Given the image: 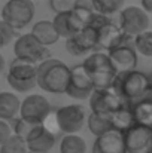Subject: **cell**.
<instances>
[{
  "mask_svg": "<svg viewBox=\"0 0 152 153\" xmlns=\"http://www.w3.org/2000/svg\"><path fill=\"white\" fill-rule=\"evenodd\" d=\"M110 88L121 95L127 104L145 97L151 91V77L136 68L119 70L110 85Z\"/></svg>",
  "mask_w": 152,
  "mask_h": 153,
  "instance_id": "cell-1",
  "label": "cell"
},
{
  "mask_svg": "<svg viewBox=\"0 0 152 153\" xmlns=\"http://www.w3.org/2000/svg\"><path fill=\"white\" fill-rule=\"evenodd\" d=\"M70 68L55 58H46L37 62L36 68V86L51 94H64Z\"/></svg>",
  "mask_w": 152,
  "mask_h": 153,
  "instance_id": "cell-2",
  "label": "cell"
},
{
  "mask_svg": "<svg viewBox=\"0 0 152 153\" xmlns=\"http://www.w3.org/2000/svg\"><path fill=\"white\" fill-rule=\"evenodd\" d=\"M87 55L88 56L84 59L81 65L91 79L94 88H109L118 73V68L110 61L107 52L97 49Z\"/></svg>",
  "mask_w": 152,
  "mask_h": 153,
  "instance_id": "cell-3",
  "label": "cell"
},
{
  "mask_svg": "<svg viewBox=\"0 0 152 153\" xmlns=\"http://www.w3.org/2000/svg\"><path fill=\"white\" fill-rule=\"evenodd\" d=\"M36 7L31 0H7L1 7V19L15 30L25 28L34 18Z\"/></svg>",
  "mask_w": 152,
  "mask_h": 153,
  "instance_id": "cell-4",
  "label": "cell"
},
{
  "mask_svg": "<svg viewBox=\"0 0 152 153\" xmlns=\"http://www.w3.org/2000/svg\"><path fill=\"white\" fill-rule=\"evenodd\" d=\"M58 131L64 134H78L87 120V110L82 104H69L57 108L54 113Z\"/></svg>",
  "mask_w": 152,
  "mask_h": 153,
  "instance_id": "cell-5",
  "label": "cell"
},
{
  "mask_svg": "<svg viewBox=\"0 0 152 153\" xmlns=\"http://www.w3.org/2000/svg\"><path fill=\"white\" fill-rule=\"evenodd\" d=\"M149 13L139 6H127L119 10V28L127 37H134L139 33L149 30Z\"/></svg>",
  "mask_w": 152,
  "mask_h": 153,
  "instance_id": "cell-6",
  "label": "cell"
},
{
  "mask_svg": "<svg viewBox=\"0 0 152 153\" xmlns=\"http://www.w3.org/2000/svg\"><path fill=\"white\" fill-rule=\"evenodd\" d=\"M124 146L128 153H152V128L133 123L122 132Z\"/></svg>",
  "mask_w": 152,
  "mask_h": 153,
  "instance_id": "cell-7",
  "label": "cell"
},
{
  "mask_svg": "<svg viewBox=\"0 0 152 153\" xmlns=\"http://www.w3.org/2000/svg\"><path fill=\"white\" fill-rule=\"evenodd\" d=\"M66 51L73 56H81L97 51V28L88 24L73 33L66 39Z\"/></svg>",
  "mask_w": 152,
  "mask_h": 153,
  "instance_id": "cell-8",
  "label": "cell"
},
{
  "mask_svg": "<svg viewBox=\"0 0 152 153\" xmlns=\"http://www.w3.org/2000/svg\"><path fill=\"white\" fill-rule=\"evenodd\" d=\"M88 101H90L91 111L99 113V114H106V116H109L112 111L127 104L121 98V95L115 92L110 86L109 88H94V91L88 97Z\"/></svg>",
  "mask_w": 152,
  "mask_h": 153,
  "instance_id": "cell-9",
  "label": "cell"
},
{
  "mask_svg": "<svg viewBox=\"0 0 152 153\" xmlns=\"http://www.w3.org/2000/svg\"><path fill=\"white\" fill-rule=\"evenodd\" d=\"M13 53H15V56L27 58L30 61H34L36 64L51 56V52L48 49V46L42 45L31 33L21 34L19 37L15 39Z\"/></svg>",
  "mask_w": 152,
  "mask_h": 153,
  "instance_id": "cell-10",
  "label": "cell"
},
{
  "mask_svg": "<svg viewBox=\"0 0 152 153\" xmlns=\"http://www.w3.org/2000/svg\"><path fill=\"white\" fill-rule=\"evenodd\" d=\"M93 91H94V85L91 79L88 77V74L85 73L84 67L79 64L70 68V76H69L64 94L73 100L82 101V100H88Z\"/></svg>",
  "mask_w": 152,
  "mask_h": 153,
  "instance_id": "cell-11",
  "label": "cell"
},
{
  "mask_svg": "<svg viewBox=\"0 0 152 153\" xmlns=\"http://www.w3.org/2000/svg\"><path fill=\"white\" fill-rule=\"evenodd\" d=\"M51 113L49 101L40 94H31L19 104V117L27 119L30 122L42 123L46 116Z\"/></svg>",
  "mask_w": 152,
  "mask_h": 153,
  "instance_id": "cell-12",
  "label": "cell"
},
{
  "mask_svg": "<svg viewBox=\"0 0 152 153\" xmlns=\"http://www.w3.org/2000/svg\"><path fill=\"white\" fill-rule=\"evenodd\" d=\"M107 55L110 58V61L113 62V65L119 70H131L137 67V52L133 48V45L128 43V39H125L122 43H119L118 46L109 49Z\"/></svg>",
  "mask_w": 152,
  "mask_h": 153,
  "instance_id": "cell-13",
  "label": "cell"
},
{
  "mask_svg": "<svg viewBox=\"0 0 152 153\" xmlns=\"http://www.w3.org/2000/svg\"><path fill=\"white\" fill-rule=\"evenodd\" d=\"M125 39L130 37H127L124 31L119 28V25L115 24L112 19L97 28V49L100 51H109L122 43Z\"/></svg>",
  "mask_w": 152,
  "mask_h": 153,
  "instance_id": "cell-14",
  "label": "cell"
},
{
  "mask_svg": "<svg viewBox=\"0 0 152 153\" xmlns=\"http://www.w3.org/2000/svg\"><path fill=\"white\" fill-rule=\"evenodd\" d=\"M93 153H127L122 132L110 128L109 131L97 135L93 144Z\"/></svg>",
  "mask_w": 152,
  "mask_h": 153,
  "instance_id": "cell-15",
  "label": "cell"
},
{
  "mask_svg": "<svg viewBox=\"0 0 152 153\" xmlns=\"http://www.w3.org/2000/svg\"><path fill=\"white\" fill-rule=\"evenodd\" d=\"M25 144H27V149L33 152H49L55 146V134L48 131L43 126V123H39L27 137Z\"/></svg>",
  "mask_w": 152,
  "mask_h": 153,
  "instance_id": "cell-16",
  "label": "cell"
},
{
  "mask_svg": "<svg viewBox=\"0 0 152 153\" xmlns=\"http://www.w3.org/2000/svg\"><path fill=\"white\" fill-rule=\"evenodd\" d=\"M130 110L134 119V123H140V125H146V126H152V97L151 91L136 100L130 104Z\"/></svg>",
  "mask_w": 152,
  "mask_h": 153,
  "instance_id": "cell-17",
  "label": "cell"
},
{
  "mask_svg": "<svg viewBox=\"0 0 152 153\" xmlns=\"http://www.w3.org/2000/svg\"><path fill=\"white\" fill-rule=\"evenodd\" d=\"M36 68H37V64L34 61L15 56V59L9 64L7 76L12 77V79H18V80L36 79Z\"/></svg>",
  "mask_w": 152,
  "mask_h": 153,
  "instance_id": "cell-18",
  "label": "cell"
},
{
  "mask_svg": "<svg viewBox=\"0 0 152 153\" xmlns=\"http://www.w3.org/2000/svg\"><path fill=\"white\" fill-rule=\"evenodd\" d=\"M31 34L45 46H51V45L57 43L60 39V36L57 34V31L52 25V21H46V19L36 22L31 28Z\"/></svg>",
  "mask_w": 152,
  "mask_h": 153,
  "instance_id": "cell-19",
  "label": "cell"
},
{
  "mask_svg": "<svg viewBox=\"0 0 152 153\" xmlns=\"http://www.w3.org/2000/svg\"><path fill=\"white\" fill-rule=\"evenodd\" d=\"M19 98L13 92H0V119L12 120L19 111Z\"/></svg>",
  "mask_w": 152,
  "mask_h": 153,
  "instance_id": "cell-20",
  "label": "cell"
},
{
  "mask_svg": "<svg viewBox=\"0 0 152 153\" xmlns=\"http://www.w3.org/2000/svg\"><path fill=\"white\" fill-rule=\"evenodd\" d=\"M109 120H110V125L113 129H118L121 132L128 129L134 123V119H133V114L130 110V104H125V105L119 107L118 110L112 111L109 114Z\"/></svg>",
  "mask_w": 152,
  "mask_h": 153,
  "instance_id": "cell-21",
  "label": "cell"
},
{
  "mask_svg": "<svg viewBox=\"0 0 152 153\" xmlns=\"http://www.w3.org/2000/svg\"><path fill=\"white\" fill-rule=\"evenodd\" d=\"M60 153H87V143L78 134H64L60 143Z\"/></svg>",
  "mask_w": 152,
  "mask_h": 153,
  "instance_id": "cell-22",
  "label": "cell"
},
{
  "mask_svg": "<svg viewBox=\"0 0 152 153\" xmlns=\"http://www.w3.org/2000/svg\"><path fill=\"white\" fill-rule=\"evenodd\" d=\"M87 125H88V129L91 134H94L96 137L100 135L103 132L109 131L112 128L110 125V120H109V116L106 114H99V113H94L91 111L88 116H87Z\"/></svg>",
  "mask_w": 152,
  "mask_h": 153,
  "instance_id": "cell-23",
  "label": "cell"
},
{
  "mask_svg": "<svg viewBox=\"0 0 152 153\" xmlns=\"http://www.w3.org/2000/svg\"><path fill=\"white\" fill-rule=\"evenodd\" d=\"M124 1L125 0H91V7L94 12L110 16L121 10V7L124 6Z\"/></svg>",
  "mask_w": 152,
  "mask_h": 153,
  "instance_id": "cell-24",
  "label": "cell"
},
{
  "mask_svg": "<svg viewBox=\"0 0 152 153\" xmlns=\"http://www.w3.org/2000/svg\"><path fill=\"white\" fill-rule=\"evenodd\" d=\"M52 25L57 31V34L63 39H67L73 34L72 25H70V19H69V10L67 12H58L55 13L54 19H52Z\"/></svg>",
  "mask_w": 152,
  "mask_h": 153,
  "instance_id": "cell-25",
  "label": "cell"
},
{
  "mask_svg": "<svg viewBox=\"0 0 152 153\" xmlns=\"http://www.w3.org/2000/svg\"><path fill=\"white\" fill-rule=\"evenodd\" d=\"M133 48L136 52H139L140 55L151 58L152 56V33L151 31H143L134 36V42H133Z\"/></svg>",
  "mask_w": 152,
  "mask_h": 153,
  "instance_id": "cell-26",
  "label": "cell"
},
{
  "mask_svg": "<svg viewBox=\"0 0 152 153\" xmlns=\"http://www.w3.org/2000/svg\"><path fill=\"white\" fill-rule=\"evenodd\" d=\"M27 150L25 141L13 132L3 144H0V153H27Z\"/></svg>",
  "mask_w": 152,
  "mask_h": 153,
  "instance_id": "cell-27",
  "label": "cell"
},
{
  "mask_svg": "<svg viewBox=\"0 0 152 153\" xmlns=\"http://www.w3.org/2000/svg\"><path fill=\"white\" fill-rule=\"evenodd\" d=\"M36 125H39V123H36V122H30V120L22 119V117H18V119L15 120V123H13L12 132L16 134L18 137H21V138L25 141L27 137L31 134V131L36 128Z\"/></svg>",
  "mask_w": 152,
  "mask_h": 153,
  "instance_id": "cell-28",
  "label": "cell"
},
{
  "mask_svg": "<svg viewBox=\"0 0 152 153\" xmlns=\"http://www.w3.org/2000/svg\"><path fill=\"white\" fill-rule=\"evenodd\" d=\"M6 80L9 83V86L16 91V92H28L33 88H36V79H30V80H18V79H12L9 76H6Z\"/></svg>",
  "mask_w": 152,
  "mask_h": 153,
  "instance_id": "cell-29",
  "label": "cell"
},
{
  "mask_svg": "<svg viewBox=\"0 0 152 153\" xmlns=\"http://www.w3.org/2000/svg\"><path fill=\"white\" fill-rule=\"evenodd\" d=\"M15 36H16V30L12 25H9L6 21L0 19V37L3 40V45L6 46V45L12 43L15 40Z\"/></svg>",
  "mask_w": 152,
  "mask_h": 153,
  "instance_id": "cell-30",
  "label": "cell"
},
{
  "mask_svg": "<svg viewBox=\"0 0 152 153\" xmlns=\"http://www.w3.org/2000/svg\"><path fill=\"white\" fill-rule=\"evenodd\" d=\"M76 3H78V0H49L51 9L55 13H58V12H67V10L73 9Z\"/></svg>",
  "mask_w": 152,
  "mask_h": 153,
  "instance_id": "cell-31",
  "label": "cell"
},
{
  "mask_svg": "<svg viewBox=\"0 0 152 153\" xmlns=\"http://www.w3.org/2000/svg\"><path fill=\"white\" fill-rule=\"evenodd\" d=\"M12 135V126L7 120L0 119V144H3Z\"/></svg>",
  "mask_w": 152,
  "mask_h": 153,
  "instance_id": "cell-32",
  "label": "cell"
},
{
  "mask_svg": "<svg viewBox=\"0 0 152 153\" xmlns=\"http://www.w3.org/2000/svg\"><path fill=\"white\" fill-rule=\"evenodd\" d=\"M140 4L145 12H148V13L152 12V0H140Z\"/></svg>",
  "mask_w": 152,
  "mask_h": 153,
  "instance_id": "cell-33",
  "label": "cell"
},
{
  "mask_svg": "<svg viewBox=\"0 0 152 153\" xmlns=\"http://www.w3.org/2000/svg\"><path fill=\"white\" fill-rule=\"evenodd\" d=\"M4 67H6V61H4V56L0 53V73H3Z\"/></svg>",
  "mask_w": 152,
  "mask_h": 153,
  "instance_id": "cell-34",
  "label": "cell"
},
{
  "mask_svg": "<svg viewBox=\"0 0 152 153\" xmlns=\"http://www.w3.org/2000/svg\"><path fill=\"white\" fill-rule=\"evenodd\" d=\"M27 153H49V152H33V150H27Z\"/></svg>",
  "mask_w": 152,
  "mask_h": 153,
  "instance_id": "cell-35",
  "label": "cell"
},
{
  "mask_svg": "<svg viewBox=\"0 0 152 153\" xmlns=\"http://www.w3.org/2000/svg\"><path fill=\"white\" fill-rule=\"evenodd\" d=\"M4 45H3V40H1V37H0V48H3Z\"/></svg>",
  "mask_w": 152,
  "mask_h": 153,
  "instance_id": "cell-36",
  "label": "cell"
}]
</instances>
